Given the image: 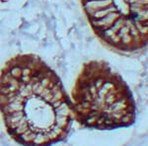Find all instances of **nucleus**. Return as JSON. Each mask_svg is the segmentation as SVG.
<instances>
[{
  "mask_svg": "<svg viewBox=\"0 0 148 146\" xmlns=\"http://www.w3.org/2000/svg\"><path fill=\"white\" fill-rule=\"evenodd\" d=\"M0 114L8 135L24 145L60 142L73 119L61 80L34 53L11 57L0 70Z\"/></svg>",
  "mask_w": 148,
  "mask_h": 146,
  "instance_id": "obj_1",
  "label": "nucleus"
},
{
  "mask_svg": "<svg viewBox=\"0 0 148 146\" xmlns=\"http://www.w3.org/2000/svg\"><path fill=\"white\" fill-rule=\"evenodd\" d=\"M69 99L72 118L82 127L112 130L135 121L136 104L130 88L102 59L83 64Z\"/></svg>",
  "mask_w": 148,
  "mask_h": 146,
  "instance_id": "obj_2",
  "label": "nucleus"
},
{
  "mask_svg": "<svg viewBox=\"0 0 148 146\" xmlns=\"http://www.w3.org/2000/svg\"><path fill=\"white\" fill-rule=\"evenodd\" d=\"M91 30L103 45L123 53L148 45V0H80Z\"/></svg>",
  "mask_w": 148,
  "mask_h": 146,
  "instance_id": "obj_3",
  "label": "nucleus"
}]
</instances>
